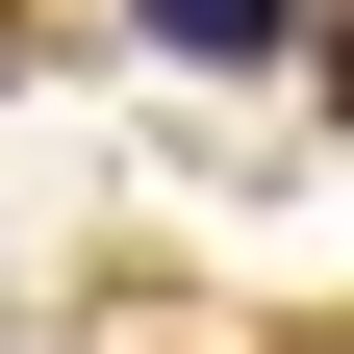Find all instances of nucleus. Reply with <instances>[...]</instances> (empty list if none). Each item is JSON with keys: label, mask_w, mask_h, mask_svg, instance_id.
<instances>
[{"label": "nucleus", "mask_w": 354, "mask_h": 354, "mask_svg": "<svg viewBox=\"0 0 354 354\" xmlns=\"http://www.w3.org/2000/svg\"><path fill=\"white\" fill-rule=\"evenodd\" d=\"M152 51H203V76H304V0H152Z\"/></svg>", "instance_id": "nucleus-1"}]
</instances>
